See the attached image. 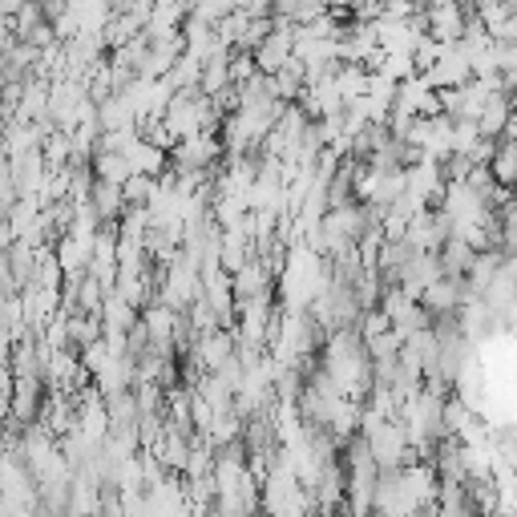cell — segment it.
<instances>
[{
  "label": "cell",
  "instance_id": "obj_1",
  "mask_svg": "<svg viewBox=\"0 0 517 517\" xmlns=\"http://www.w3.org/2000/svg\"><path fill=\"white\" fill-rule=\"evenodd\" d=\"M89 194H93V215H101V219H114L122 206H126L118 182H101V178H97V186H93Z\"/></svg>",
  "mask_w": 517,
  "mask_h": 517
},
{
  "label": "cell",
  "instance_id": "obj_2",
  "mask_svg": "<svg viewBox=\"0 0 517 517\" xmlns=\"http://www.w3.org/2000/svg\"><path fill=\"white\" fill-rule=\"evenodd\" d=\"M198 352L206 356V364H211V368H219L223 360H231V340H227V332H211V336L198 344Z\"/></svg>",
  "mask_w": 517,
  "mask_h": 517
}]
</instances>
